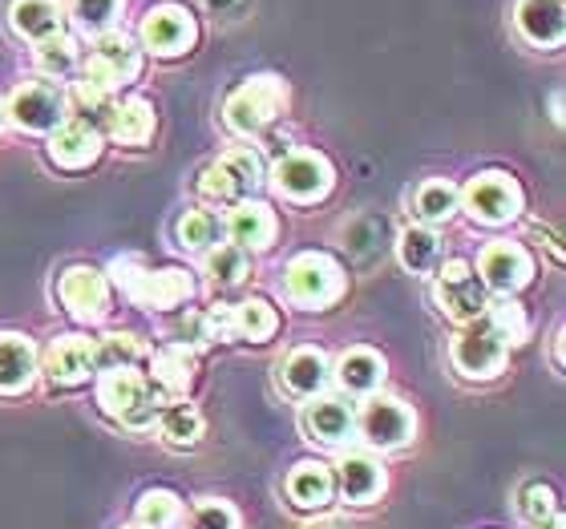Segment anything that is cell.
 Wrapping results in <instances>:
<instances>
[{"instance_id":"6da1fadb","label":"cell","mask_w":566,"mask_h":529,"mask_svg":"<svg viewBox=\"0 0 566 529\" xmlns=\"http://www.w3.org/2000/svg\"><path fill=\"white\" fill-rule=\"evenodd\" d=\"M114 283L122 287V295L138 307H150V311H170V307H182L195 295V283L182 267H163L154 271L146 267L142 255H122L109 267Z\"/></svg>"},{"instance_id":"7a4b0ae2","label":"cell","mask_w":566,"mask_h":529,"mask_svg":"<svg viewBox=\"0 0 566 529\" xmlns=\"http://www.w3.org/2000/svg\"><path fill=\"white\" fill-rule=\"evenodd\" d=\"M97 404L122 421L126 429H150L158 421L163 396L154 392L150 377H142L138 368H109L97 380Z\"/></svg>"},{"instance_id":"3957f363","label":"cell","mask_w":566,"mask_h":529,"mask_svg":"<svg viewBox=\"0 0 566 529\" xmlns=\"http://www.w3.org/2000/svg\"><path fill=\"white\" fill-rule=\"evenodd\" d=\"M283 109H287V85H283L280 77H272V73H260V77L243 82L235 94L227 97L223 121L231 134L251 138V134H260L263 126H272Z\"/></svg>"},{"instance_id":"277c9868","label":"cell","mask_w":566,"mask_h":529,"mask_svg":"<svg viewBox=\"0 0 566 529\" xmlns=\"http://www.w3.org/2000/svg\"><path fill=\"white\" fill-rule=\"evenodd\" d=\"M283 283H287V295L292 304L307 307V311H324L344 295L348 279H344V267L324 251H304L295 255L283 271Z\"/></svg>"},{"instance_id":"5b68a950","label":"cell","mask_w":566,"mask_h":529,"mask_svg":"<svg viewBox=\"0 0 566 529\" xmlns=\"http://www.w3.org/2000/svg\"><path fill=\"white\" fill-rule=\"evenodd\" d=\"M506 340L497 336L490 316H478L461 324L458 340H453V368L465 380H494L506 368Z\"/></svg>"},{"instance_id":"8992f818","label":"cell","mask_w":566,"mask_h":529,"mask_svg":"<svg viewBox=\"0 0 566 529\" xmlns=\"http://www.w3.org/2000/svg\"><path fill=\"white\" fill-rule=\"evenodd\" d=\"M433 299H437V307H441L449 319H458V324H470V319L485 316V307H490L485 283L478 279L473 263H465V260H449L446 267L437 271Z\"/></svg>"},{"instance_id":"52a82bcc","label":"cell","mask_w":566,"mask_h":529,"mask_svg":"<svg viewBox=\"0 0 566 529\" xmlns=\"http://www.w3.org/2000/svg\"><path fill=\"white\" fill-rule=\"evenodd\" d=\"M263 182V162L255 150H227L214 166L202 170V199L211 202H248Z\"/></svg>"},{"instance_id":"ba28073f","label":"cell","mask_w":566,"mask_h":529,"mask_svg":"<svg viewBox=\"0 0 566 529\" xmlns=\"http://www.w3.org/2000/svg\"><path fill=\"white\" fill-rule=\"evenodd\" d=\"M356 433L368 448H380V453H392V448H405L413 441L417 421L413 412L405 409L401 400L392 396H373L365 409L356 412Z\"/></svg>"},{"instance_id":"9c48e42d","label":"cell","mask_w":566,"mask_h":529,"mask_svg":"<svg viewBox=\"0 0 566 529\" xmlns=\"http://www.w3.org/2000/svg\"><path fill=\"white\" fill-rule=\"evenodd\" d=\"M4 114L24 134H53L65 121V94L49 82H24L9 94Z\"/></svg>"},{"instance_id":"30bf717a","label":"cell","mask_w":566,"mask_h":529,"mask_svg":"<svg viewBox=\"0 0 566 529\" xmlns=\"http://www.w3.org/2000/svg\"><path fill=\"white\" fill-rule=\"evenodd\" d=\"M465 202V211L485 226H502L510 219H518L522 211V190L510 174H497V170H485V174L470 178V187L458 194Z\"/></svg>"},{"instance_id":"8fae6325","label":"cell","mask_w":566,"mask_h":529,"mask_svg":"<svg viewBox=\"0 0 566 529\" xmlns=\"http://www.w3.org/2000/svg\"><path fill=\"white\" fill-rule=\"evenodd\" d=\"M272 187L280 190L287 202H316L332 190V166L328 158H319L312 150L287 154L272 170Z\"/></svg>"},{"instance_id":"7c38bea8","label":"cell","mask_w":566,"mask_h":529,"mask_svg":"<svg viewBox=\"0 0 566 529\" xmlns=\"http://www.w3.org/2000/svg\"><path fill=\"white\" fill-rule=\"evenodd\" d=\"M199 41V24L182 4H154L142 21V45L154 57H182Z\"/></svg>"},{"instance_id":"4fadbf2b","label":"cell","mask_w":566,"mask_h":529,"mask_svg":"<svg viewBox=\"0 0 566 529\" xmlns=\"http://www.w3.org/2000/svg\"><path fill=\"white\" fill-rule=\"evenodd\" d=\"M142 73V49L134 45L126 33H102L94 45V61L85 65L82 77L106 85V89H118V85H130Z\"/></svg>"},{"instance_id":"5bb4252c","label":"cell","mask_w":566,"mask_h":529,"mask_svg":"<svg viewBox=\"0 0 566 529\" xmlns=\"http://www.w3.org/2000/svg\"><path fill=\"white\" fill-rule=\"evenodd\" d=\"M478 279L485 283V292H497V295H514L522 292L534 275V263L526 255V247L518 243H490V247L478 255Z\"/></svg>"},{"instance_id":"9a60e30c","label":"cell","mask_w":566,"mask_h":529,"mask_svg":"<svg viewBox=\"0 0 566 529\" xmlns=\"http://www.w3.org/2000/svg\"><path fill=\"white\" fill-rule=\"evenodd\" d=\"M61 292V304L70 311L73 319H82V324H97V319L106 316V304H109V287H106V275L94 267H70L61 275L57 283Z\"/></svg>"},{"instance_id":"2e32d148","label":"cell","mask_w":566,"mask_h":529,"mask_svg":"<svg viewBox=\"0 0 566 529\" xmlns=\"http://www.w3.org/2000/svg\"><path fill=\"white\" fill-rule=\"evenodd\" d=\"M219 336H235V340H251L263 343L272 340L275 328H280V316L268 299H243L235 307H223V311H207Z\"/></svg>"},{"instance_id":"e0dca14e","label":"cell","mask_w":566,"mask_h":529,"mask_svg":"<svg viewBox=\"0 0 566 529\" xmlns=\"http://www.w3.org/2000/svg\"><path fill=\"white\" fill-rule=\"evenodd\" d=\"M45 372L53 384H61V389H77V384H85V380L97 372L94 340H85V336H57L45 352Z\"/></svg>"},{"instance_id":"ac0fdd59","label":"cell","mask_w":566,"mask_h":529,"mask_svg":"<svg viewBox=\"0 0 566 529\" xmlns=\"http://www.w3.org/2000/svg\"><path fill=\"white\" fill-rule=\"evenodd\" d=\"M223 235L239 251H268L275 243V214L268 202H235L231 219L223 223Z\"/></svg>"},{"instance_id":"d6986e66","label":"cell","mask_w":566,"mask_h":529,"mask_svg":"<svg viewBox=\"0 0 566 529\" xmlns=\"http://www.w3.org/2000/svg\"><path fill=\"white\" fill-rule=\"evenodd\" d=\"M304 433L319 445H344L356 433V412L344 396H312L304 409Z\"/></svg>"},{"instance_id":"ffe728a7","label":"cell","mask_w":566,"mask_h":529,"mask_svg":"<svg viewBox=\"0 0 566 529\" xmlns=\"http://www.w3.org/2000/svg\"><path fill=\"white\" fill-rule=\"evenodd\" d=\"M332 482H336V489H340V497L348 506H368L385 489V469H380V461L373 453H348L336 465Z\"/></svg>"},{"instance_id":"44dd1931","label":"cell","mask_w":566,"mask_h":529,"mask_svg":"<svg viewBox=\"0 0 566 529\" xmlns=\"http://www.w3.org/2000/svg\"><path fill=\"white\" fill-rule=\"evenodd\" d=\"M114 89H106V85L90 82V77H77V82L70 85V94H65V118L70 121H82V126H90V130H106L109 118H114Z\"/></svg>"},{"instance_id":"7402d4cb","label":"cell","mask_w":566,"mask_h":529,"mask_svg":"<svg viewBox=\"0 0 566 529\" xmlns=\"http://www.w3.org/2000/svg\"><path fill=\"white\" fill-rule=\"evenodd\" d=\"M41 372V360H36V348L29 336H0V392L4 396H17L36 380Z\"/></svg>"},{"instance_id":"603a6c76","label":"cell","mask_w":566,"mask_h":529,"mask_svg":"<svg viewBox=\"0 0 566 529\" xmlns=\"http://www.w3.org/2000/svg\"><path fill=\"white\" fill-rule=\"evenodd\" d=\"M97 154H102V134L82 126V121L65 118L49 138V158L65 170H82V166L97 162Z\"/></svg>"},{"instance_id":"cb8c5ba5","label":"cell","mask_w":566,"mask_h":529,"mask_svg":"<svg viewBox=\"0 0 566 529\" xmlns=\"http://www.w3.org/2000/svg\"><path fill=\"white\" fill-rule=\"evenodd\" d=\"M514 24L531 45H563V0H518Z\"/></svg>"},{"instance_id":"d4e9b609","label":"cell","mask_w":566,"mask_h":529,"mask_svg":"<svg viewBox=\"0 0 566 529\" xmlns=\"http://www.w3.org/2000/svg\"><path fill=\"white\" fill-rule=\"evenodd\" d=\"M150 384L163 400L187 396L190 384H195V352H190V348H182V343H166L163 352L154 356Z\"/></svg>"},{"instance_id":"484cf974","label":"cell","mask_w":566,"mask_h":529,"mask_svg":"<svg viewBox=\"0 0 566 529\" xmlns=\"http://www.w3.org/2000/svg\"><path fill=\"white\" fill-rule=\"evenodd\" d=\"M280 377H283V384H287V392H295V396H304V400L319 396L332 377L328 356L316 352V348H295L280 364Z\"/></svg>"},{"instance_id":"4316f807","label":"cell","mask_w":566,"mask_h":529,"mask_svg":"<svg viewBox=\"0 0 566 529\" xmlns=\"http://www.w3.org/2000/svg\"><path fill=\"white\" fill-rule=\"evenodd\" d=\"M336 380H340V389L353 392V396H373V392L385 384V360H380L373 348H348V352L336 360Z\"/></svg>"},{"instance_id":"83f0119b","label":"cell","mask_w":566,"mask_h":529,"mask_svg":"<svg viewBox=\"0 0 566 529\" xmlns=\"http://www.w3.org/2000/svg\"><path fill=\"white\" fill-rule=\"evenodd\" d=\"M9 21H12V29H17V33L29 36L33 45H41V41H49V36L61 33L65 17H61L57 0H12Z\"/></svg>"},{"instance_id":"f1b7e54d","label":"cell","mask_w":566,"mask_h":529,"mask_svg":"<svg viewBox=\"0 0 566 529\" xmlns=\"http://www.w3.org/2000/svg\"><path fill=\"white\" fill-rule=\"evenodd\" d=\"M287 497H292V506H300V509H324L332 497H336L332 469L328 465H319V461L295 465L292 477H287Z\"/></svg>"},{"instance_id":"f546056e","label":"cell","mask_w":566,"mask_h":529,"mask_svg":"<svg viewBox=\"0 0 566 529\" xmlns=\"http://www.w3.org/2000/svg\"><path fill=\"white\" fill-rule=\"evenodd\" d=\"M461 199H458V187L453 182H446V178H429V182H421L413 194V214L421 219L424 226H441L449 223L453 214H458Z\"/></svg>"},{"instance_id":"4dcf8cb0","label":"cell","mask_w":566,"mask_h":529,"mask_svg":"<svg viewBox=\"0 0 566 529\" xmlns=\"http://www.w3.org/2000/svg\"><path fill=\"white\" fill-rule=\"evenodd\" d=\"M106 130L122 146H146L154 138V109L142 97H130V102L114 106V118H109Z\"/></svg>"},{"instance_id":"1f68e13d","label":"cell","mask_w":566,"mask_h":529,"mask_svg":"<svg viewBox=\"0 0 566 529\" xmlns=\"http://www.w3.org/2000/svg\"><path fill=\"white\" fill-rule=\"evenodd\" d=\"M146 360V343L130 331H109L102 340H94V368L109 372V368H138Z\"/></svg>"},{"instance_id":"d6a6232c","label":"cell","mask_w":566,"mask_h":529,"mask_svg":"<svg viewBox=\"0 0 566 529\" xmlns=\"http://www.w3.org/2000/svg\"><path fill=\"white\" fill-rule=\"evenodd\" d=\"M158 429H163V441L170 448H195L202 436V416L190 404H170L158 416Z\"/></svg>"},{"instance_id":"836d02e7","label":"cell","mask_w":566,"mask_h":529,"mask_svg":"<svg viewBox=\"0 0 566 529\" xmlns=\"http://www.w3.org/2000/svg\"><path fill=\"white\" fill-rule=\"evenodd\" d=\"M178 239L187 251H211L223 243V219L214 211H187L178 223Z\"/></svg>"},{"instance_id":"e575fe53","label":"cell","mask_w":566,"mask_h":529,"mask_svg":"<svg viewBox=\"0 0 566 529\" xmlns=\"http://www.w3.org/2000/svg\"><path fill=\"white\" fill-rule=\"evenodd\" d=\"M182 518V501L170 489H150L138 497V526L146 529H170Z\"/></svg>"},{"instance_id":"d590c367","label":"cell","mask_w":566,"mask_h":529,"mask_svg":"<svg viewBox=\"0 0 566 529\" xmlns=\"http://www.w3.org/2000/svg\"><path fill=\"white\" fill-rule=\"evenodd\" d=\"M397 255H401L405 271L421 275V271H429L437 260V235L429 231V226H409V231L401 235V243H397Z\"/></svg>"},{"instance_id":"8d00e7d4","label":"cell","mask_w":566,"mask_h":529,"mask_svg":"<svg viewBox=\"0 0 566 529\" xmlns=\"http://www.w3.org/2000/svg\"><path fill=\"white\" fill-rule=\"evenodd\" d=\"M207 275L219 287H235V283L248 279V251L231 247V243H219V247L207 251Z\"/></svg>"},{"instance_id":"74e56055","label":"cell","mask_w":566,"mask_h":529,"mask_svg":"<svg viewBox=\"0 0 566 529\" xmlns=\"http://www.w3.org/2000/svg\"><path fill=\"white\" fill-rule=\"evenodd\" d=\"M36 65H41L45 77H57L61 82V77H70V73L77 70V45H73L65 33L49 36V41L36 45Z\"/></svg>"},{"instance_id":"f35d334b","label":"cell","mask_w":566,"mask_h":529,"mask_svg":"<svg viewBox=\"0 0 566 529\" xmlns=\"http://www.w3.org/2000/svg\"><path fill=\"white\" fill-rule=\"evenodd\" d=\"M70 9H73V21L82 24L85 33L102 36L114 29V21H118L122 0H73Z\"/></svg>"},{"instance_id":"ab89813d","label":"cell","mask_w":566,"mask_h":529,"mask_svg":"<svg viewBox=\"0 0 566 529\" xmlns=\"http://www.w3.org/2000/svg\"><path fill=\"white\" fill-rule=\"evenodd\" d=\"M485 316H490V324L497 328V336L506 340V348H514V343H522L531 336V319H526V311H522L514 299H502V304L485 307Z\"/></svg>"},{"instance_id":"60d3db41","label":"cell","mask_w":566,"mask_h":529,"mask_svg":"<svg viewBox=\"0 0 566 529\" xmlns=\"http://www.w3.org/2000/svg\"><path fill=\"white\" fill-rule=\"evenodd\" d=\"M178 340L175 343H182V348H202V343H211V340H219V331H214V324H211V316L207 311H190L182 324H178V331H175Z\"/></svg>"},{"instance_id":"b9f144b4","label":"cell","mask_w":566,"mask_h":529,"mask_svg":"<svg viewBox=\"0 0 566 529\" xmlns=\"http://www.w3.org/2000/svg\"><path fill=\"white\" fill-rule=\"evenodd\" d=\"M522 514L534 521V526H543L558 514L555 506V489L551 485H526V494H522Z\"/></svg>"},{"instance_id":"7bdbcfd3","label":"cell","mask_w":566,"mask_h":529,"mask_svg":"<svg viewBox=\"0 0 566 529\" xmlns=\"http://www.w3.org/2000/svg\"><path fill=\"white\" fill-rule=\"evenodd\" d=\"M190 529H239V514L227 501H202L190 514Z\"/></svg>"},{"instance_id":"ee69618b","label":"cell","mask_w":566,"mask_h":529,"mask_svg":"<svg viewBox=\"0 0 566 529\" xmlns=\"http://www.w3.org/2000/svg\"><path fill=\"white\" fill-rule=\"evenodd\" d=\"M202 4H207V9H214V12H227V9H235L239 0H202Z\"/></svg>"},{"instance_id":"f6af8a7d","label":"cell","mask_w":566,"mask_h":529,"mask_svg":"<svg viewBox=\"0 0 566 529\" xmlns=\"http://www.w3.org/2000/svg\"><path fill=\"white\" fill-rule=\"evenodd\" d=\"M555 368H563V328L555 331Z\"/></svg>"},{"instance_id":"bcb514c9","label":"cell","mask_w":566,"mask_h":529,"mask_svg":"<svg viewBox=\"0 0 566 529\" xmlns=\"http://www.w3.org/2000/svg\"><path fill=\"white\" fill-rule=\"evenodd\" d=\"M551 109H555V121H563V94H555V102H551Z\"/></svg>"},{"instance_id":"7dc6e473","label":"cell","mask_w":566,"mask_h":529,"mask_svg":"<svg viewBox=\"0 0 566 529\" xmlns=\"http://www.w3.org/2000/svg\"><path fill=\"white\" fill-rule=\"evenodd\" d=\"M534 529H563V518H558V514H555V518H551V521H543V526H534Z\"/></svg>"},{"instance_id":"c3c4849f","label":"cell","mask_w":566,"mask_h":529,"mask_svg":"<svg viewBox=\"0 0 566 529\" xmlns=\"http://www.w3.org/2000/svg\"><path fill=\"white\" fill-rule=\"evenodd\" d=\"M304 529H340L336 521H312V526H304Z\"/></svg>"},{"instance_id":"681fc988","label":"cell","mask_w":566,"mask_h":529,"mask_svg":"<svg viewBox=\"0 0 566 529\" xmlns=\"http://www.w3.org/2000/svg\"><path fill=\"white\" fill-rule=\"evenodd\" d=\"M130 529H146V526H130Z\"/></svg>"}]
</instances>
